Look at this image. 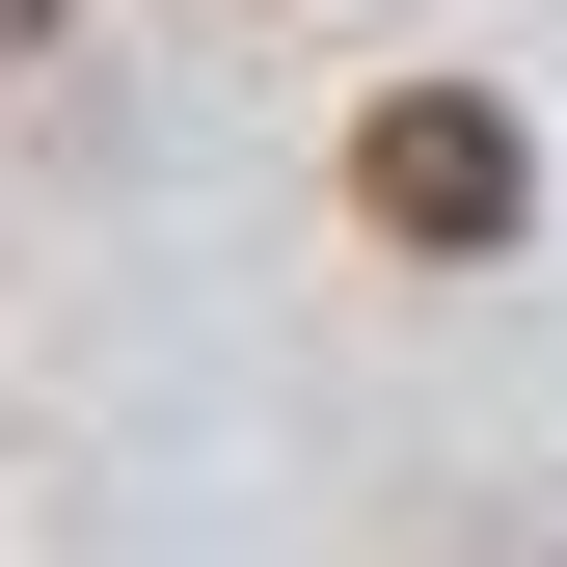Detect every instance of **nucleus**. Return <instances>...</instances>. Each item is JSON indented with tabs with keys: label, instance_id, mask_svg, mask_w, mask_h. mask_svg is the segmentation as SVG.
<instances>
[{
	"label": "nucleus",
	"instance_id": "f257e3e1",
	"mask_svg": "<svg viewBox=\"0 0 567 567\" xmlns=\"http://www.w3.org/2000/svg\"><path fill=\"white\" fill-rule=\"evenodd\" d=\"M351 189H379L405 244H514V189H540V163H514V109H486V82H405V109H379V163H351Z\"/></svg>",
	"mask_w": 567,
	"mask_h": 567
}]
</instances>
